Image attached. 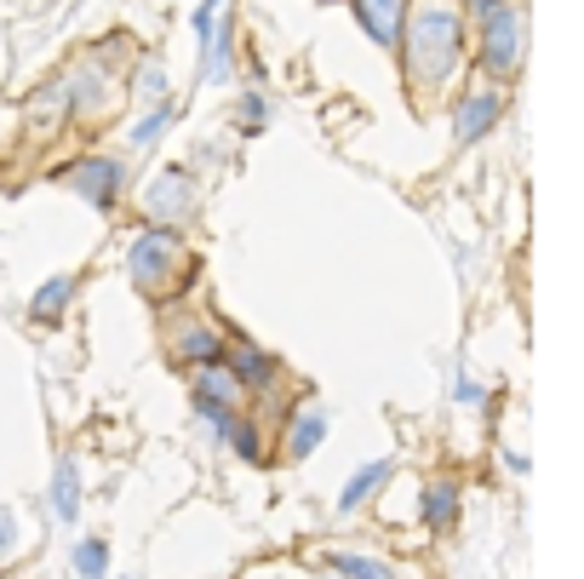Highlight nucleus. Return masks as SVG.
<instances>
[{
	"label": "nucleus",
	"mask_w": 584,
	"mask_h": 579,
	"mask_svg": "<svg viewBox=\"0 0 584 579\" xmlns=\"http://www.w3.org/2000/svg\"><path fill=\"white\" fill-rule=\"evenodd\" d=\"M465 58V23L447 0H419L408 18V69L419 87H442Z\"/></svg>",
	"instance_id": "nucleus-1"
},
{
	"label": "nucleus",
	"mask_w": 584,
	"mask_h": 579,
	"mask_svg": "<svg viewBox=\"0 0 584 579\" xmlns=\"http://www.w3.org/2000/svg\"><path fill=\"white\" fill-rule=\"evenodd\" d=\"M126 270H133L138 293H149V298H161L167 287H178V270H190L178 230H144L133 241V253H126Z\"/></svg>",
	"instance_id": "nucleus-2"
},
{
	"label": "nucleus",
	"mask_w": 584,
	"mask_h": 579,
	"mask_svg": "<svg viewBox=\"0 0 584 579\" xmlns=\"http://www.w3.org/2000/svg\"><path fill=\"white\" fill-rule=\"evenodd\" d=\"M481 64L493 75H511L522 64V12L516 7H493L481 18Z\"/></svg>",
	"instance_id": "nucleus-3"
},
{
	"label": "nucleus",
	"mask_w": 584,
	"mask_h": 579,
	"mask_svg": "<svg viewBox=\"0 0 584 579\" xmlns=\"http://www.w3.org/2000/svg\"><path fill=\"white\" fill-rule=\"evenodd\" d=\"M144 207H149V218H156V224H190L195 184L184 179V172H161V179L144 190Z\"/></svg>",
	"instance_id": "nucleus-4"
},
{
	"label": "nucleus",
	"mask_w": 584,
	"mask_h": 579,
	"mask_svg": "<svg viewBox=\"0 0 584 579\" xmlns=\"http://www.w3.org/2000/svg\"><path fill=\"white\" fill-rule=\"evenodd\" d=\"M64 184H69V190H81V195L92 201V207H110V201L121 195V184H126V172H121V161L98 156V161L69 167V172H64Z\"/></svg>",
	"instance_id": "nucleus-5"
},
{
	"label": "nucleus",
	"mask_w": 584,
	"mask_h": 579,
	"mask_svg": "<svg viewBox=\"0 0 584 579\" xmlns=\"http://www.w3.org/2000/svg\"><path fill=\"white\" fill-rule=\"evenodd\" d=\"M499 121V92L493 87H481V92H470L465 104H459V121H453V133H459V144H476L481 133H488Z\"/></svg>",
	"instance_id": "nucleus-6"
},
{
	"label": "nucleus",
	"mask_w": 584,
	"mask_h": 579,
	"mask_svg": "<svg viewBox=\"0 0 584 579\" xmlns=\"http://www.w3.org/2000/svg\"><path fill=\"white\" fill-rule=\"evenodd\" d=\"M355 12L373 30L378 46H396L401 41V0H355Z\"/></svg>",
	"instance_id": "nucleus-7"
},
{
	"label": "nucleus",
	"mask_w": 584,
	"mask_h": 579,
	"mask_svg": "<svg viewBox=\"0 0 584 579\" xmlns=\"http://www.w3.org/2000/svg\"><path fill=\"white\" fill-rule=\"evenodd\" d=\"M172 356H184V362H218L224 350H218V333L207 321H184L178 327V339H172Z\"/></svg>",
	"instance_id": "nucleus-8"
},
{
	"label": "nucleus",
	"mask_w": 584,
	"mask_h": 579,
	"mask_svg": "<svg viewBox=\"0 0 584 579\" xmlns=\"http://www.w3.org/2000/svg\"><path fill=\"white\" fill-rule=\"evenodd\" d=\"M224 367H230V373H236L241 385H252V390H264V385L275 379V362L264 356V350H252L247 339H241V344L230 350V356H224Z\"/></svg>",
	"instance_id": "nucleus-9"
},
{
	"label": "nucleus",
	"mask_w": 584,
	"mask_h": 579,
	"mask_svg": "<svg viewBox=\"0 0 584 579\" xmlns=\"http://www.w3.org/2000/svg\"><path fill=\"white\" fill-rule=\"evenodd\" d=\"M195 396L236 401V396H241V379H236L230 367H224V356H218V362H195Z\"/></svg>",
	"instance_id": "nucleus-10"
},
{
	"label": "nucleus",
	"mask_w": 584,
	"mask_h": 579,
	"mask_svg": "<svg viewBox=\"0 0 584 579\" xmlns=\"http://www.w3.org/2000/svg\"><path fill=\"white\" fill-rule=\"evenodd\" d=\"M321 436H327V413H316V408L293 413V431H287V459H304V453H316V447H321Z\"/></svg>",
	"instance_id": "nucleus-11"
},
{
	"label": "nucleus",
	"mask_w": 584,
	"mask_h": 579,
	"mask_svg": "<svg viewBox=\"0 0 584 579\" xmlns=\"http://www.w3.org/2000/svg\"><path fill=\"white\" fill-rule=\"evenodd\" d=\"M385 476H390V459H373L362 476H350V488H344V499H339V511H355V506H367V499L385 488Z\"/></svg>",
	"instance_id": "nucleus-12"
},
{
	"label": "nucleus",
	"mask_w": 584,
	"mask_h": 579,
	"mask_svg": "<svg viewBox=\"0 0 584 579\" xmlns=\"http://www.w3.org/2000/svg\"><path fill=\"white\" fill-rule=\"evenodd\" d=\"M69 298H75V275H53V282H46V287L35 293L30 316H35V321H58V310L69 305Z\"/></svg>",
	"instance_id": "nucleus-13"
},
{
	"label": "nucleus",
	"mask_w": 584,
	"mask_h": 579,
	"mask_svg": "<svg viewBox=\"0 0 584 579\" xmlns=\"http://www.w3.org/2000/svg\"><path fill=\"white\" fill-rule=\"evenodd\" d=\"M453 516H459V488H453V483H430V493H424V522H430V527H447Z\"/></svg>",
	"instance_id": "nucleus-14"
},
{
	"label": "nucleus",
	"mask_w": 584,
	"mask_h": 579,
	"mask_svg": "<svg viewBox=\"0 0 584 579\" xmlns=\"http://www.w3.org/2000/svg\"><path fill=\"white\" fill-rule=\"evenodd\" d=\"M53 499H58V516L69 522L75 511H81V470H75V459H58V483H53Z\"/></svg>",
	"instance_id": "nucleus-15"
},
{
	"label": "nucleus",
	"mask_w": 584,
	"mask_h": 579,
	"mask_svg": "<svg viewBox=\"0 0 584 579\" xmlns=\"http://www.w3.org/2000/svg\"><path fill=\"white\" fill-rule=\"evenodd\" d=\"M172 115H178V104H161V110H156V115H149L144 127L133 133V144H138V149H149V144H156V138H161V133L172 127Z\"/></svg>",
	"instance_id": "nucleus-16"
},
{
	"label": "nucleus",
	"mask_w": 584,
	"mask_h": 579,
	"mask_svg": "<svg viewBox=\"0 0 584 579\" xmlns=\"http://www.w3.org/2000/svg\"><path fill=\"white\" fill-rule=\"evenodd\" d=\"M230 442H236L241 459L259 465V424H252V419H236V424H230Z\"/></svg>",
	"instance_id": "nucleus-17"
},
{
	"label": "nucleus",
	"mask_w": 584,
	"mask_h": 579,
	"mask_svg": "<svg viewBox=\"0 0 584 579\" xmlns=\"http://www.w3.org/2000/svg\"><path fill=\"white\" fill-rule=\"evenodd\" d=\"M110 568V557H104V545L98 540H87L81 550H75V574H104Z\"/></svg>",
	"instance_id": "nucleus-18"
},
{
	"label": "nucleus",
	"mask_w": 584,
	"mask_h": 579,
	"mask_svg": "<svg viewBox=\"0 0 584 579\" xmlns=\"http://www.w3.org/2000/svg\"><path fill=\"white\" fill-rule=\"evenodd\" d=\"M133 92H138V98H161V92H167V75H161L156 58L144 64V75H138V87H133Z\"/></svg>",
	"instance_id": "nucleus-19"
},
{
	"label": "nucleus",
	"mask_w": 584,
	"mask_h": 579,
	"mask_svg": "<svg viewBox=\"0 0 584 579\" xmlns=\"http://www.w3.org/2000/svg\"><path fill=\"white\" fill-rule=\"evenodd\" d=\"M333 568H339V574H367V579H378V574H390L385 563H373V557H333Z\"/></svg>",
	"instance_id": "nucleus-20"
},
{
	"label": "nucleus",
	"mask_w": 584,
	"mask_h": 579,
	"mask_svg": "<svg viewBox=\"0 0 584 579\" xmlns=\"http://www.w3.org/2000/svg\"><path fill=\"white\" fill-rule=\"evenodd\" d=\"M12 550H18V516L0 506V557H12Z\"/></svg>",
	"instance_id": "nucleus-21"
},
{
	"label": "nucleus",
	"mask_w": 584,
	"mask_h": 579,
	"mask_svg": "<svg viewBox=\"0 0 584 579\" xmlns=\"http://www.w3.org/2000/svg\"><path fill=\"white\" fill-rule=\"evenodd\" d=\"M213 18H218V0H207V7L195 12V30H201V35H213Z\"/></svg>",
	"instance_id": "nucleus-22"
},
{
	"label": "nucleus",
	"mask_w": 584,
	"mask_h": 579,
	"mask_svg": "<svg viewBox=\"0 0 584 579\" xmlns=\"http://www.w3.org/2000/svg\"><path fill=\"white\" fill-rule=\"evenodd\" d=\"M493 7H504V0H470V12H476V18H488Z\"/></svg>",
	"instance_id": "nucleus-23"
}]
</instances>
